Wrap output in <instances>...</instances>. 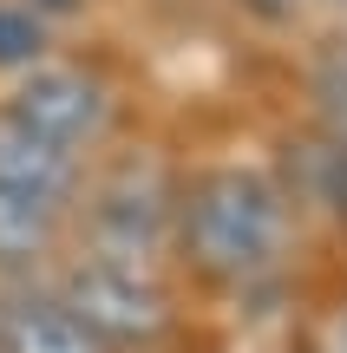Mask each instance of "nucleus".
<instances>
[{"label": "nucleus", "instance_id": "f257e3e1", "mask_svg": "<svg viewBox=\"0 0 347 353\" xmlns=\"http://www.w3.org/2000/svg\"><path fill=\"white\" fill-rule=\"evenodd\" d=\"M282 236H288V196L262 170L217 164L177 190L170 242L210 281H256L262 268H275Z\"/></svg>", "mask_w": 347, "mask_h": 353}, {"label": "nucleus", "instance_id": "0eeeda50", "mask_svg": "<svg viewBox=\"0 0 347 353\" xmlns=\"http://www.w3.org/2000/svg\"><path fill=\"white\" fill-rule=\"evenodd\" d=\"M52 242H59V210L0 190V268L26 275V268H39L52 255Z\"/></svg>", "mask_w": 347, "mask_h": 353}, {"label": "nucleus", "instance_id": "7ed1b4c3", "mask_svg": "<svg viewBox=\"0 0 347 353\" xmlns=\"http://www.w3.org/2000/svg\"><path fill=\"white\" fill-rule=\"evenodd\" d=\"M59 301L99 334L105 347H157L170 334V294L157 288L151 268L112 262V255H86L66 268Z\"/></svg>", "mask_w": 347, "mask_h": 353}, {"label": "nucleus", "instance_id": "39448f33", "mask_svg": "<svg viewBox=\"0 0 347 353\" xmlns=\"http://www.w3.org/2000/svg\"><path fill=\"white\" fill-rule=\"evenodd\" d=\"M0 190H13V196H33L46 203V210H72L79 190H86V157L66 151V144L39 138V131H26L20 118L0 112Z\"/></svg>", "mask_w": 347, "mask_h": 353}, {"label": "nucleus", "instance_id": "1a4fd4ad", "mask_svg": "<svg viewBox=\"0 0 347 353\" xmlns=\"http://www.w3.org/2000/svg\"><path fill=\"white\" fill-rule=\"evenodd\" d=\"M236 13H243L249 26H262V33H288V26H301L308 20V7L315 0H230Z\"/></svg>", "mask_w": 347, "mask_h": 353}, {"label": "nucleus", "instance_id": "423d86ee", "mask_svg": "<svg viewBox=\"0 0 347 353\" xmlns=\"http://www.w3.org/2000/svg\"><path fill=\"white\" fill-rule=\"evenodd\" d=\"M0 353H112L59 294H13L0 307Z\"/></svg>", "mask_w": 347, "mask_h": 353}, {"label": "nucleus", "instance_id": "20e7f679", "mask_svg": "<svg viewBox=\"0 0 347 353\" xmlns=\"http://www.w3.org/2000/svg\"><path fill=\"white\" fill-rule=\"evenodd\" d=\"M170 216H177V190L151 164H118L92 190V242L112 262H151L170 242Z\"/></svg>", "mask_w": 347, "mask_h": 353}, {"label": "nucleus", "instance_id": "f8f14e48", "mask_svg": "<svg viewBox=\"0 0 347 353\" xmlns=\"http://www.w3.org/2000/svg\"><path fill=\"white\" fill-rule=\"evenodd\" d=\"M341 52H347V39H341Z\"/></svg>", "mask_w": 347, "mask_h": 353}, {"label": "nucleus", "instance_id": "f03ea898", "mask_svg": "<svg viewBox=\"0 0 347 353\" xmlns=\"http://www.w3.org/2000/svg\"><path fill=\"white\" fill-rule=\"evenodd\" d=\"M0 112L20 118L26 131L66 144V151H99L112 138V118H118V99L105 85V72L92 65H72V59H39L33 72L13 79V92L0 99Z\"/></svg>", "mask_w": 347, "mask_h": 353}, {"label": "nucleus", "instance_id": "6e6552de", "mask_svg": "<svg viewBox=\"0 0 347 353\" xmlns=\"http://www.w3.org/2000/svg\"><path fill=\"white\" fill-rule=\"evenodd\" d=\"M52 33L59 20H46L33 0H0V79H20L39 59H52Z\"/></svg>", "mask_w": 347, "mask_h": 353}, {"label": "nucleus", "instance_id": "9b49d317", "mask_svg": "<svg viewBox=\"0 0 347 353\" xmlns=\"http://www.w3.org/2000/svg\"><path fill=\"white\" fill-rule=\"evenodd\" d=\"M315 7H328V13H341V20H347V0H315Z\"/></svg>", "mask_w": 347, "mask_h": 353}, {"label": "nucleus", "instance_id": "9d476101", "mask_svg": "<svg viewBox=\"0 0 347 353\" xmlns=\"http://www.w3.org/2000/svg\"><path fill=\"white\" fill-rule=\"evenodd\" d=\"M39 13H46V20H79V13H86V0H33Z\"/></svg>", "mask_w": 347, "mask_h": 353}]
</instances>
